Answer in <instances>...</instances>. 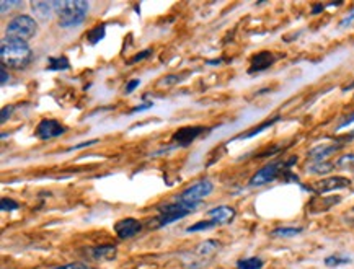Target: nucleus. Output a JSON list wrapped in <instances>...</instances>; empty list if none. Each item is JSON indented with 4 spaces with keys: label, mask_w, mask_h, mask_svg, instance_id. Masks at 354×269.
<instances>
[{
    "label": "nucleus",
    "mask_w": 354,
    "mask_h": 269,
    "mask_svg": "<svg viewBox=\"0 0 354 269\" xmlns=\"http://www.w3.org/2000/svg\"><path fill=\"white\" fill-rule=\"evenodd\" d=\"M219 224L216 220H212V219H209V220H199L196 222V224H193V225H189L188 229H186V232L188 233H191V232H201V230H209V229H214V227H217Z\"/></svg>",
    "instance_id": "nucleus-22"
},
{
    "label": "nucleus",
    "mask_w": 354,
    "mask_h": 269,
    "mask_svg": "<svg viewBox=\"0 0 354 269\" xmlns=\"http://www.w3.org/2000/svg\"><path fill=\"white\" fill-rule=\"evenodd\" d=\"M206 131L203 126H188V127H181L178 129L173 136H171V142L176 147H188L191 145L201 134Z\"/></svg>",
    "instance_id": "nucleus-10"
},
{
    "label": "nucleus",
    "mask_w": 354,
    "mask_h": 269,
    "mask_svg": "<svg viewBox=\"0 0 354 269\" xmlns=\"http://www.w3.org/2000/svg\"><path fill=\"white\" fill-rule=\"evenodd\" d=\"M105 35H106V26L105 25H96L95 28H92V30L87 33V39L90 41V44H96L105 38Z\"/></svg>",
    "instance_id": "nucleus-20"
},
{
    "label": "nucleus",
    "mask_w": 354,
    "mask_h": 269,
    "mask_svg": "<svg viewBox=\"0 0 354 269\" xmlns=\"http://www.w3.org/2000/svg\"><path fill=\"white\" fill-rule=\"evenodd\" d=\"M139 85H141V80H139V78H134V80L128 82V85H126V88H124V93H128V95L132 93Z\"/></svg>",
    "instance_id": "nucleus-28"
},
{
    "label": "nucleus",
    "mask_w": 354,
    "mask_h": 269,
    "mask_svg": "<svg viewBox=\"0 0 354 269\" xmlns=\"http://www.w3.org/2000/svg\"><path fill=\"white\" fill-rule=\"evenodd\" d=\"M333 168V163H330V161H320V163H314L310 166V173H330Z\"/></svg>",
    "instance_id": "nucleus-24"
},
{
    "label": "nucleus",
    "mask_w": 354,
    "mask_h": 269,
    "mask_svg": "<svg viewBox=\"0 0 354 269\" xmlns=\"http://www.w3.org/2000/svg\"><path fill=\"white\" fill-rule=\"evenodd\" d=\"M353 21H354V8H353L351 12H349V15H346L341 21H339V26H341V28H346V26L351 25Z\"/></svg>",
    "instance_id": "nucleus-31"
},
{
    "label": "nucleus",
    "mask_w": 354,
    "mask_h": 269,
    "mask_svg": "<svg viewBox=\"0 0 354 269\" xmlns=\"http://www.w3.org/2000/svg\"><path fill=\"white\" fill-rule=\"evenodd\" d=\"M341 147L343 143H321V145H317L309 152V159L315 163H320V161L327 160L335 152H338Z\"/></svg>",
    "instance_id": "nucleus-13"
},
{
    "label": "nucleus",
    "mask_w": 354,
    "mask_h": 269,
    "mask_svg": "<svg viewBox=\"0 0 354 269\" xmlns=\"http://www.w3.org/2000/svg\"><path fill=\"white\" fill-rule=\"evenodd\" d=\"M279 121V116H276V118H273V119H269V121L266 123H263L261 126H258V127H253L250 132H246V134H242V136L239 139H250V137H253L256 136V134H260V132H263L264 129H268V127H271L274 123H278Z\"/></svg>",
    "instance_id": "nucleus-23"
},
{
    "label": "nucleus",
    "mask_w": 354,
    "mask_h": 269,
    "mask_svg": "<svg viewBox=\"0 0 354 269\" xmlns=\"http://www.w3.org/2000/svg\"><path fill=\"white\" fill-rule=\"evenodd\" d=\"M323 263L328 268H338V266H343V264H349L351 263V258L341 256V254H330V256L323 259Z\"/></svg>",
    "instance_id": "nucleus-21"
},
{
    "label": "nucleus",
    "mask_w": 354,
    "mask_h": 269,
    "mask_svg": "<svg viewBox=\"0 0 354 269\" xmlns=\"http://www.w3.org/2000/svg\"><path fill=\"white\" fill-rule=\"evenodd\" d=\"M207 215L211 217L212 220H216L219 225H227V224H232V220L235 219L237 212H235V209L230 206H217V207L209 209Z\"/></svg>",
    "instance_id": "nucleus-11"
},
{
    "label": "nucleus",
    "mask_w": 354,
    "mask_h": 269,
    "mask_svg": "<svg viewBox=\"0 0 354 269\" xmlns=\"http://www.w3.org/2000/svg\"><path fill=\"white\" fill-rule=\"evenodd\" d=\"M92 256L95 259H111L116 256V247L114 245H100V247H95L92 250Z\"/></svg>",
    "instance_id": "nucleus-16"
},
{
    "label": "nucleus",
    "mask_w": 354,
    "mask_h": 269,
    "mask_svg": "<svg viewBox=\"0 0 354 269\" xmlns=\"http://www.w3.org/2000/svg\"><path fill=\"white\" fill-rule=\"evenodd\" d=\"M141 230H142V222L134 219V217H126V219H121L114 224V232L121 240L134 238L136 235L141 233Z\"/></svg>",
    "instance_id": "nucleus-9"
},
{
    "label": "nucleus",
    "mask_w": 354,
    "mask_h": 269,
    "mask_svg": "<svg viewBox=\"0 0 354 269\" xmlns=\"http://www.w3.org/2000/svg\"><path fill=\"white\" fill-rule=\"evenodd\" d=\"M13 111H15V105L3 106V108H2V119H0V123H2V124H5V123H7V119L10 118Z\"/></svg>",
    "instance_id": "nucleus-27"
},
{
    "label": "nucleus",
    "mask_w": 354,
    "mask_h": 269,
    "mask_svg": "<svg viewBox=\"0 0 354 269\" xmlns=\"http://www.w3.org/2000/svg\"><path fill=\"white\" fill-rule=\"evenodd\" d=\"M98 142V139H93V141H87V142H82V143H78V145H74L69 148V152H72V150H78V148H85V147H90L93 145V143H96Z\"/></svg>",
    "instance_id": "nucleus-33"
},
{
    "label": "nucleus",
    "mask_w": 354,
    "mask_h": 269,
    "mask_svg": "<svg viewBox=\"0 0 354 269\" xmlns=\"http://www.w3.org/2000/svg\"><path fill=\"white\" fill-rule=\"evenodd\" d=\"M191 212L193 211H189L188 207L181 206L178 201H175L173 199V201L167 202V204H164V206H160L157 209V215H155V219L152 220V222H155V224H153V229H162V227L173 224V222L183 219V217H186V215H189Z\"/></svg>",
    "instance_id": "nucleus-6"
},
{
    "label": "nucleus",
    "mask_w": 354,
    "mask_h": 269,
    "mask_svg": "<svg viewBox=\"0 0 354 269\" xmlns=\"http://www.w3.org/2000/svg\"><path fill=\"white\" fill-rule=\"evenodd\" d=\"M90 3L85 0H57V25L64 30L85 21Z\"/></svg>",
    "instance_id": "nucleus-2"
},
{
    "label": "nucleus",
    "mask_w": 354,
    "mask_h": 269,
    "mask_svg": "<svg viewBox=\"0 0 354 269\" xmlns=\"http://www.w3.org/2000/svg\"><path fill=\"white\" fill-rule=\"evenodd\" d=\"M53 269H95V268L87 263H69V264H64V266H57Z\"/></svg>",
    "instance_id": "nucleus-26"
},
{
    "label": "nucleus",
    "mask_w": 354,
    "mask_h": 269,
    "mask_svg": "<svg viewBox=\"0 0 354 269\" xmlns=\"http://www.w3.org/2000/svg\"><path fill=\"white\" fill-rule=\"evenodd\" d=\"M296 161H297V157H292L289 161H282V160L269 161L268 165H264L263 168H260L253 176H251L248 184L251 188H260L268 183H273L274 179L279 178V175H281L284 170H287L289 166L294 165Z\"/></svg>",
    "instance_id": "nucleus-5"
},
{
    "label": "nucleus",
    "mask_w": 354,
    "mask_h": 269,
    "mask_svg": "<svg viewBox=\"0 0 354 269\" xmlns=\"http://www.w3.org/2000/svg\"><path fill=\"white\" fill-rule=\"evenodd\" d=\"M153 106L152 101H146V103H142L141 106H136V108L132 109V113H137V111H144V109H150Z\"/></svg>",
    "instance_id": "nucleus-35"
},
{
    "label": "nucleus",
    "mask_w": 354,
    "mask_h": 269,
    "mask_svg": "<svg viewBox=\"0 0 354 269\" xmlns=\"http://www.w3.org/2000/svg\"><path fill=\"white\" fill-rule=\"evenodd\" d=\"M31 10L41 20H49L51 17L57 15V0L56 2H31Z\"/></svg>",
    "instance_id": "nucleus-14"
},
{
    "label": "nucleus",
    "mask_w": 354,
    "mask_h": 269,
    "mask_svg": "<svg viewBox=\"0 0 354 269\" xmlns=\"http://www.w3.org/2000/svg\"><path fill=\"white\" fill-rule=\"evenodd\" d=\"M323 5H321V3H315L314 7H312V15H318V13L323 10Z\"/></svg>",
    "instance_id": "nucleus-36"
},
{
    "label": "nucleus",
    "mask_w": 354,
    "mask_h": 269,
    "mask_svg": "<svg viewBox=\"0 0 354 269\" xmlns=\"http://www.w3.org/2000/svg\"><path fill=\"white\" fill-rule=\"evenodd\" d=\"M276 61V57L273 55V53H269V51H261V53H258L256 55L251 57V64H250V69L248 72L250 73H255V72H263L269 69Z\"/></svg>",
    "instance_id": "nucleus-12"
},
{
    "label": "nucleus",
    "mask_w": 354,
    "mask_h": 269,
    "mask_svg": "<svg viewBox=\"0 0 354 269\" xmlns=\"http://www.w3.org/2000/svg\"><path fill=\"white\" fill-rule=\"evenodd\" d=\"M353 211H354V209H353Z\"/></svg>",
    "instance_id": "nucleus-38"
},
{
    "label": "nucleus",
    "mask_w": 354,
    "mask_h": 269,
    "mask_svg": "<svg viewBox=\"0 0 354 269\" xmlns=\"http://www.w3.org/2000/svg\"><path fill=\"white\" fill-rule=\"evenodd\" d=\"M67 132V127L57 119H43L36 126L35 136L41 139V141H51V139L60 137Z\"/></svg>",
    "instance_id": "nucleus-7"
},
{
    "label": "nucleus",
    "mask_w": 354,
    "mask_h": 269,
    "mask_svg": "<svg viewBox=\"0 0 354 269\" xmlns=\"http://www.w3.org/2000/svg\"><path fill=\"white\" fill-rule=\"evenodd\" d=\"M0 207H2V211H17L18 207H20V204L17 201H13L10 197H2V201H0Z\"/></svg>",
    "instance_id": "nucleus-25"
},
{
    "label": "nucleus",
    "mask_w": 354,
    "mask_h": 269,
    "mask_svg": "<svg viewBox=\"0 0 354 269\" xmlns=\"http://www.w3.org/2000/svg\"><path fill=\"white\" fill-rule=\"evenodd\" d=\"M71 67V62L66 55H57V57H49L46 71H67Z\"/></svg>",
    "instance_id": "nucleus-17"
},
{
    "label": "nucleus",
    "mask_w": 354,
    "mask_h": 269,
    "mask_svg": "<svg viewBox=\"0 0 354 269\" xmlns=\"http://www.w3.org/2000/svg\"><path fill=\"white\" fill-rule=\"evenodd\" d=\"M21 2H7V0H3L2 3H0V7H2V15H5L7 13V8L8 10H12L13 7H20Z\"/></svg>",
    "instance_id": "nucleus-29"
},
{
    "label": "nucleus",
    "mask_w": 354,
    "mask_h": 269,
    "mask_svg": "<svg viewBox=\"0 0 354 269\" xmlns=\"http://www.w3.org/2000/svg\"><path fill=\"white\" fill-rule=\"evenodd\" d=\"M212 189L214 184L211 183V179H201V181H196L194 184L188 186L185 191H181L178 196H175V201H178L181 206L188 207L189 211L194 212L199 204L212 193Z\"/></svg>",
    "instance_id": "nucleus-3"
},
{
    "label": "nucleus",
    "mask_w": 354,
    "mask_h": 269,
    "mask_svg": "<svg viewBox=\"0 0 354 269\" xmlns=\"http://www.w3.org/2000/svg\"><path fill=\"white\" fill-rule=\"evenodd\" d=\"M221 250V243L216 240H206V242L199 243L196 247V254L201 259H209Z\"/></svg>",
    "instance_id": "nucleus-15"
},
{
    "label": "nucleus",
    "mask_w": 354,
    "mask_h": 269,
    "mask_svg": "<svg viewBox=\"0 0 354 269\" xmlns=\"http://www.w3.org/2000/svg\"><path fill=\"white\" fill-rule=\"evenodd\" d=\"M38 33V23L30 15H17L12 18L5 26L7 38H15L28 43L31 38H35Z\"/></svg>",
    "instance_id": "nucleus-4"
},
{
    "label": "nucleus",
    "mask_w": 354,
    "mask_h": 269,
    "mask_svg": "<svg viewBox=\"0 0 354 269\" xmlns=\"http://www.w3.org/2000/svg\"><path fill=\"white\" fill-rule=\"evenodd\" d=\"M353 163H354V155H344V157H341V159L336 161L338 166H349Z\"/></svg>",
    "instance_id": "nucleus-30"
},
{
    "label": "nucleus",
    "mask_w": 354,
    "mask_h": 269,
    "mask_svg": "<svg viewBox=\"0 0 354 269\" xmlns=\"http://www.w3.org/2000/svg\"><path fill=\"white\" fill-rule=\"evenodd\" d=\"M353 123H354V113H353V114H349V116H346V119H343V121L338 124V127H336V129L348 127L349 124H353Z\"/></svg>",
    "instance_id": "nucleus-34"
},
{
    "label": "nucleus",
    "mask_w": 354,
    "mask_h": 269,
    "mask_svg": "<svg viewBox=\"0 0 354 269\" xmlns=\"http://www.w3.org/2000/svg\"><path fill=\"white\" fill-rule=\"evenodd\" d=\"M152 54V49H146V51H142L141 54H136L134 57L131 59V62H139V61H142V59H146L149 57V55Z\"/></svg>",
    "instance_id": "nucleus-32"
},
{
    "label": "nucleus",
    "mask_w": 354,
    "mask_h": 269,
    "mask_svg": "<svg viewBox=\"0 0 354 269\" xmlns=\"http://www.w3.org/2000/svg\"><path fill=\"white\" fill-rule=\"evenodd\" d=\"M349 184H351V179L346 178V176H330V178L315 181L307 189L315 194H323L328 191H335V189H344V188H348Z\"/></svg>",
    "instance_id": "nucleus-8"
},
{
    "label": "nucleus",
    "mask_w": 354,
    "mask_h": 269,
    "mask_svg": "<svg viewBox=\"0 0 354 269\" xmlns=\"http://www.w3.org/2000/svg\"><path fill=\"white\" fill-rule=\"evenodd\" d=\"M264 266V261L261 258H243L237 261V269H261Z\"/></svg>",
    "instance_id": "nucleus-19"
},
{
    "label": "nucleus",
    "mask_w": 354,
    "mask_h": 269,
    "mask_svg": "<svg viewBox=\"0 0 354 269\" xmlns=\"http://www.w3.org/2000/svg\"><path fill=\"white\" fill-rule=\"evenodd\" d=\"M304 229L302 227H278L271 232V236H279V238H291V236H297L302 233Z\"/></svg>",
    "instance_id": "nucleus-18"
},
{
    "label": "nucleus",
    "mask_w": 354,
    "mask_h": 269,
    "mask_svg": "<svg viewBox=\"0 0 354 269\" xmlns=\"http://www.w3.org/2000/svg\"><path fill=\"white\" fill-rule=\"evenodd\" d=\"M0 73H2V80H0V82H2V85H5L7 80H8V78H10V75H7L5 67H2V72H0Z\"/></svg>",
    "instance_id": "nucleus-37"
},
{
    "label": "nucleus",
    "mask_w": 354,
    "mask_h": 269,
    "mask_svg": "<svg viewBox=\"0 0 354 269\" xmlns=\"http://www.w3.org/2000/svg\"><path fill=\"white\" fill-rule=\"evenodd\" d=\"M33 53L28 43L15 38H3L0 43V59H2L3 67H13V69H21L28 66L31 62Z\"/></svg>",
    "instance_id": "nucleus-1"
}]
</instances>
